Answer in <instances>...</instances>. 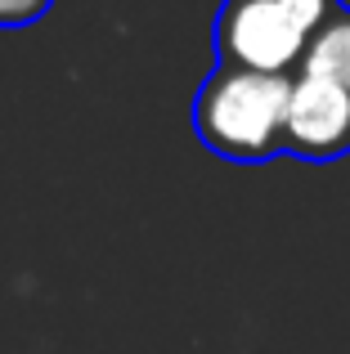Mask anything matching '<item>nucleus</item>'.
<instances>
[{
	"label": "nucleus",
	"mask_w": 350,
	"mask_h": 354,
	"mask_svg": "<svg viewBox=\"0 0 350 354\" xmlns=\"http://www.w3.org/2000/svg\"><path fill=\"white\" fill-rule=\"evenodd\" d=\"M292 77L216 63L193 99V135L202 148L238 166H261L283 153Z\"/></svg>",
	"instance_id": "f257e3e1"
},
{
	"label": "nucleus",
	"mask_w": 350,
	"mask_h": 354,
	"mask_svg": "<svg viewBox=\"0 0 350 354\" xmlns=\"http://www.w3.org/2000/svg\"><path fill=\"white\" fill-rule=\"evenodd\" d=\"M342 0H225L211 27L216 63L297 77L315 32Z\"/></svg>",
	"instance_id": "f03ea898"
},
{
	"label": "nucleus",
	"mask_w": 350,
	"mask_h": 354,
	"mask_svg": "<svg viewBox=\"0 0 350 354\" xmlns=\"http://www.w3.org/2000/svg\"><path fill=\"white\" fill-rule=\"evenodd\" d=\"M283 153L301 162H337L350 153V86L324 77H292Z\"/></svg>",
	"instance_id": "7ed1b4c3"
},
{
	"label": "nucleus",
	"mask_w": 350,
	"mask_h": 354,
	"mask_svg": "<svg viewBox=\"0 0 350 354\" xmlns=\"http://www.w3.org/2000/svg\"><path fill=\"white\" fill-rule=\"evenodd\" d=\"M297 77H324L337 86H350V5H337L315 32Z\"/></svg>",
	"instance_id": "20e7f679"
},
{
	"label": "nucleus",
	"mask_w": 350,
	"mask_h": 354,
	"mask_svg": "<svg viewBox=\"0 0 350 354\" xmlns=\"http://www.w3.org/2000/svg\"><path fill=\"white\" fill-rule=\"evenodd\" d=\"M54 9V0H0V32H18V27L41 23Z\"/></svg>",
	"instance_id": "39448f33"
}]
</instances>
